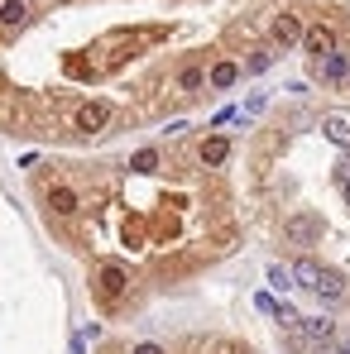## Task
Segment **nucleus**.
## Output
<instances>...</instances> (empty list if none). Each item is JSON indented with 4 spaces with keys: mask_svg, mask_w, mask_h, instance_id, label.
Segmentation results:
<instances>
[{
    "mask_svg": "<svg viewBox=\"0 0 350 354\" xmlns=\"http://www.w3.org/2000/svg\"><path fill=\"white\" fill-rule=\"evenodd\" d=\"M288 273H292V288H307V292H317L322 301H346L341 273H331V268H322V263H312V259H297Z\"/></svg>",
    "mask_w": 350,
    "mask_h": 354,
    "instance_id": "1",
    "label": "nucleus"
},
{
    "mask_svg": "<svg viewBox=\"0 0 350 354\" xmlns=\"http://www.w3.org/2000/svg\"><path fill=\"white\" fill-rule=\"evenodd\" d=\"M317 77H322V82H331V86L350 82V58H346V53H336V48H331V53H322V58H317Z\"/></svg>",
    "mask_w": 350,
    "mask_h": 354,
    "instance_id": "2",
    "label": "nucleus"
},
{
    "mask_svg": "<svg viewBox=\"0 0 350 354\" xmlns=\"http://www.w3.org/2000/svg\"><path fill=\"white\" fill-rule=\"evenodd\" d=\"M111 124V101H87L82 111H77V129L82 134H96V129H106Z\"/></svg>",
    "mask_w": 350,
    "mask_h": 354,
    "instance_id": "3",
    "label": "nucleus"
},
{
    "mask_svg": "<svg viewBox=\"0 0 350 354\" xmlns=\"http://www.w3.org/2000/svg\"><path fill=\"white\" fill-rule=\"evenodd\" d=\"M297 44H302L312 58H322V53H331V48H336V34H331L326 24H312V29H302V39H297Z\"/></svg>",
    "mask_w": 350,
    "mask_h": 354,
    "instance_id": "4",
    "label": "nucleus"
},
{
    "mask_svg": "<svg viewBox=\"0 0 350 354\" xmlns=\"http://www.w3.org/2000/svg\"><path fill=\"white\" fill-rule=\"evenodd\" d=\"M317 235H322L317 216H292L288 221V244H317Z\"/></svg>",
    "mask_w": 350,
    "mask_h": 354,
    "instance_id": "5",
    "label": "nucleus"
},
{
    "mask_svg": "<svg viewBox=\"0 0 350 354\" xmlns=\"http://www.w3.org/2000/svg\"><path fill=\"white\" fill-rule=\"evenodd\" d=\"M226 158H231V139H226V134L202 139V163H207V168H221Z\"/></svg>",
    "mask_w": 350,
    "mask_h": 354,
    "instance_id": "6",
    "label": "nucleus"
},
{
    "mask_svg": "<svg viewBox=\"0 0 350 354\" xmlns=\"http://www.w3.org/2000/svg\"><path fill=\"white\" fill-rule=\"evenodd\" d=\"M125 283H130V278H125L120 263H106V268H101V297H106V301H116V297L125 292Z\"/></svg>",
    "mask_w": 350,
    "mask_h": 354,
    "instance_id": "7",
    "label": "nucleus"
},
{
    "mask_svg": "<svg viewBox=\"0 0 350 354\" xmlns=\"http://www.w3.org/2000/svg\"><path fill=\"white\" fill-rule=\"evenodd\" d=\"M322 134H326L336 149H346V153H350V120L346 115H326V120H322Z\"/></svg>",
    "mask_w": 350,
    "mask_h": 354,
    "instance_id": "8",
    "label": "nucleus"
},
{
    "mask_svg": "<svg viewBox=\"0 0 350 354\" xmlns=\"http://www.w3.org/2000/svg\"><path fill=\"white\" fill-rule=\"evenodd\" d=\"M297 39H302V24H297V15H279V19H274V44L292 48Z\"/></svg>",
    "mask_w": 350,
    "mask_h": 354,
    "instance_id": "9",
    "label": "nucleus"
},
{
    "mask_svg": "<svg viewBox=\"0 0 350 354\" xmlns=\"http://www.w3.org/2000/svg\"><path fill=\"white\" fill-rule=\"evenodd\" d=\"M29 19V5L24 0H0V24L5 29H15V24H24Z\"/></svg>",
    "mask_w": 350,
    "mask_h": 354,
    "instance_id": "10",
    "label": "nucleus"
},
{
    "mask_svg": "<svg viewBox=\"0 0 350 354\" xmlns=\"http://www.w3.org/2000/svg\"><path fill=\"white\" fill-rule=\"evenodd\" d=\"M235 77H240V67H235V62H216V67H211V77H207V82H211V86H216V91H226V86H235Z\"/></svg>",
    "mask_w": 350,
    "mask_h": 354,
    "instance_id": "11",
    "label": "nucleus"
},
{
    "mask_svg": "<svg viewBox=\"0 0 350 354\" xmlns=\"http://www.w3.org/2000/svg\"><path fill=\"white\" fill-rule=\"evenodd\" d=\"M49 206H53L58 216H72V211H77V192H67V187H53V196H49Z\"/></svg>",
    "mask_w": 350,
    "mask_h": 354,
    "instance_id": "12",
    "label": "nucleus"
},
{
    "mask_svg": "<svg viewBox=\"0 0 350 354\" xmlns=\"http://www.w3.org/2000/svg\"><path fill=\"white\" fill-rule=\"evenodd\" d=\"M177 86H182V91H202V86H207V72H202V67H182Z\"/></svg>",
    "mask_w": 350,
    "mask_h": 354,
    "instance_id": "13",
    "label": "nucleus"
},
{
    "mask_svg": "<svg viewBox=\"0 0 350 354\" xmlns=\"http://www.w3.org/2000/svg\"><path fill=\"white\" fill-rule=\"evenodd\" d=\"M130 168H134V173H154V168H159V149H139V153L130 158Z\"/></svg>",
    "mask_w": 350,
    "mask_h": 354,
    "instance_id": "14",
    "label": "nucleus"
},
{
    "mask_svg": "<svg viewBox=\"0 0 350 354\" xmlns=\"http://www.w3.org/2000/svg\"><path fill=\"white\" fill-rule=\"evenodd\" d=\"M269 283H274V292H288V288H292V273L283 268V263H269Z\"/></svg>",
    "mask_w": 350,
    "mask_h": 354,
    "instance_id": "15",
    "label": "nucleus"
},
{
    "mask_svg": "<svg viewBox=\"0 0 350 354\" xmlns=\"http://www.w3.org/2000/svg\"><path fill=\"white\" fill-rule=\"evenodd\" d=\"M254 306H259L264 316H283V306L274 301V292H259V297H254Z\"/></svg>",
    "mask_w": 350,
    "mask_h": 354,
    "instance_id": "16",
    "label": "nucleus"
},
{
    "mask_svg": "<svg viewBox=\"0 0 350 354\" xmlns=\"http://www.w3.org/2000/svg\"><path fill=\"white\" fill-rule=\"evenodd\" d=\"M231 120H245V111H235V106H226V111H216V120H211V124H231Z\"/></svg>",
    "mask_w": 350,
    "mask_h": 354,
    "instance_id": "17",
    "label": "nucleus"
},
{
    "mask_svg": "<svg viewBox=\"0 0 350 354\" xmlns=\"http://www.w3.org/2000/svg\"><path fill=\"white\" fill-rule=\"evenodd\" d=\"M336 182H341V187L350 182V153H341V163H336Z\"/></svg>",
    "mask_w": 350,
    "mask_h": 354,
    "instance_id": "18",
    "label": "nucleus"
},
{
    "mask_svg": "<svg viewBox=\"0 0 350 354\" xmlns=\"http://www.w3.org/2000/svg\"><path fill=\"white\" fill-rule=\"evenodd\" d=\"M269 62H274V58H269V53H254V58L245 62V67H250V72H264V67H269Z\"/></svg>",
    "mask_w": 350,
    "mask_h": 354,
    "instance_id": "19",
    "label": "nucleus"
},
{
    "mask_svg": "<svg viewBox=\"0 0 350 354\" xmlns=\"http://www.w3.org/2000/svg\"><path fill=\"white\" fill-rule=\"evenodd\" d=\"M134 354H164V350H159L154 340H144V345H134Z\"/></svg>",
    "mask_w": 350,
    "mask_h": 354,
    "instance_id": "20",
    "label": "nucleus"
},
{
    "mask_svg": "<svg viewBox=\"0 0 350 354\" xmlns=\"http://www.w3.org/2000/svg\"><path fill=\"white\" fill-rule=\"evenodd\" d=\"M336 354H350V335H336V345H331Z\"/></svg>",
    "mask_w": 350,
    "mask_h": 354,
    "instance_id": "21",
    "label": "nucleus"
},
{
    "mask_svg": "<svg viewBox=\"0 0 350 354\" xmlns=\"http://www.w3.org/2000/svg\"><path fill=\"white\" fill-rule=\"evenodd\" d=\"M67 354H87V350H82V335H72V350H67Z\"/></svg>",
    "mask_w": 350,
    "mask_h": 354,
    "instance_id": "22",
    "label": "nucleus"
},
{
    "mask_svg": "<svg viewBox=\"0 0 350 354\" xmlns=\"http://www.w3.org/2000/svg\"><path fill=\"white\" fill-rule=\"evenodd\" d=\"M341 192H346V206H350V182H346V187H341Z\"/></svg>",
    "mask_w": 350,
    "mask_h": 354,
    "instance_id": "23",
    "label": "nucleus"
}]
</instances>
